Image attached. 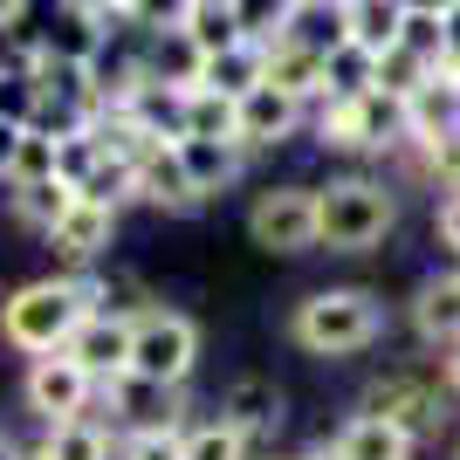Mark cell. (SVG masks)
Returning a JSON list of instances; mask_svg holds the SVG:
<instances>
[{
  "mask_svg": "<svg viewBox=\"0 0 460 460\" xmlns=\"http://www.w3.org/2000/svg\"><path fill=\"white\" fill-rule=\"evenodd\" d=\"M21 460H41V447H35V454H21Z\"/></svg>",
  "mask_w": 460,
  "mask_h": 460,
  "instance_id": "35",
  "label": "cell"
},
{
  "mask_svg": "<svg viewBox=\"0 0 460 460\" xmlns=\"http://www.w3.org/2000/svg\"><path fill=\"white\" fill-rule=\"evenodd\" d=\"M316 137L330 152H365V111H358V96L350 103H323L316 111Z\"/></svg>",
  "mask_w": 460,
  "mask_h": 460,
  "instance_id": "27",
  "label": "cell"
},
{
  "mask_svg": "<svg viewBox=\"0 0 460 460\" xmlns=\"http://www.w3.org/2000/svg\"><path fill=\"white\" fill-rule=\"evenodd\" d=\"M199 365V330L179 309H137L131 316V378L152 392H172Z\"/></svg>",
  "mask_w": 460,
  "mask_h": 460,
  "instance_id": "4",
  "label": "cell"
},
{
  "mask_svg": "<svg viewBox=\"0 0 460 460\" xmlns=\"http://www.w3.org/2000/svg\"><path fill=\"white\" fill-rule=\"evenodd\" d=\"M220 420L241 433V440H261L282 426V385L275 378H234L227 399H220Z\"/></svg>",
  "mask_w": 460,
  "mask_h": 460,
  "instance_id": "13",
  "label": "cell"
},
{
  "mask_svg": "<svg viewBox=\"0 0 460 460\" xmlns=\"http://www.w3.org/2000/svg\"><path fill=\"white\" fill-rule=\"evenodd\" d=\"M111 234H117V213H111V207H90V199H76V207L62 213V227L49 234V248H56L69 269H90L96 254L111 248Z\"/></svg>",
  "mask_w": 460,
  "mask_h": 460,
  "instance_id": "14",
  "label": "cell"
},
{
  "mask_svg": "<svg viewBox=\"0 0 460 460\" xmlns=\"http://www.w3.org/2000/svg\"><path fill=\"white\" fill-rule=\"evenodd\" d=\"M399 49H405V56H420L426 69H447V56L460 49V35H454V7H405V21H399Z\"/></svg>",
  "mask_w": 460,
  "mask_h": 460,
  "instance_id": "17",
  "label": "cell"
},
{
  "mask_svg": "<svg viewBox=\"0 0 460 460\" xmlns=\"http://www.w3.org/2000/svg\"><path fill=\"white\" fill-rule=\"evenodd\" d=\"M447 385H454V392H460V344L447 350Z\"/></svg>",
  "mask_w": 460,
  "mask_h": 460,
  "instance_id": "31",
  "label": "cell"
},
{
  "mask_svg": "<svg viewBox=\"0 0 460 460\" xmlns=\"http://www.w3.org/2000/svg\"><path fill=\"white\" fill-rule=\"evenodd\" d=\"M234 111H241L234 96L192 83V90L179 96V137H192V145H241V137H234Z\"/></svg>",
  "mask_w": 460,
  "mask_h": 460,
  "instance_id": "18",
  "label": "cell"
},
{
  "mask_svg": "<svg viewBox=\"0 0 460 460\" xmlns=\"http://www.w3.org/2000/svg\"><path fill=\"white\" fill-rule=\"evenodd\" d=\"M269 90H282L288 103H330L323 56L303 49V41H275V49H269Z\"/></svg>",
  "mask_w": 460,
  "mask_h": 460,
  "instance_id": "15",
  "label": "cell"
},
{
  "mask_svg": "<svg viewBox=\"0 0 460 460\" xmlns=\"http://www.w3.org/2000/svg\"><path fill=\"white\" fill-rule=\"evenodd\" d=\"M412 454H420V440L399 433V426H385V420H371V412H358L337 433V460H412Z\"/></svg>",
  "mask_w": 460,
  "mask_h": 460,
  "instance_id": "19",
  "label": "cell"
},
{
  "mask_svg": "<svg viewBox=\"0 0 460 460\" xmlns=\"http://www.w3.org/2000/svg\"><path fill=\"white\" fill-rule=\"evenodd\" d=\"M111 288L96 282V275H56V282H28L14 288L7 303H0V337L14 350H28V358H56V350H69V337H76L83 316H96Z\"/></svg>",
  "mask_w": 460,
  "mask_h": 460,
  "instance_id": "1",
  "label": "cell"
},
{
  "mask_svg": "<svg viewBox=\"0 0 460 460\" xmlns=\"http://www.w3.org/2000/svg\"><path fill=\"white\" fill-rule=\"evenodd\" d=\"M296 460H337V447H316V454H296Z\"/></svg>",
  "mask_w": 460,
  "mask_h": 460,
  "instance_id": "34",
  "label": "cell"
},
{
  "mask_svg": "<svg viewBox=\"0 0 460 460\" xmlns=\"http://www.w3.org/2000/svg\"><path fill=\"white\" fill-rule=\"evenodd\" d=\"M192 83L199 90H220V96H254L261 83H269V49L261 41H234L227 56H207V62H192Z\"/></svg>",
  "mask_w": 460,
  "mask_h": 460,
  "instance_id": "11",
  "label": "cell"
},
{
  "mask_svg": "<svg viewBox=\"0 0 460 460\" xmlns=\"http://www.w3.org/2000/svg\"><path fill=\"white\" fill-rule=\"evenodd\" d=\"M179 158H186V179H192V192L199 199H213L220 186H234L241 179V145H192V137H179Z\"/></svg>",
  "mask_w": 460,
  "mask_h": 460,
  "instance_id": "21",
  "label": "cell"
},
{
  "mask_svg": "<svg viewBox=\"0 0 460 460\" xmlns=\"http://www.w3.org/2000/svg\"><path fill=\"white\" fill-rule=\"evenodd\" d=\"M41 460H117V447L96 420H69L41 433Z\"/></svg>",
  "mask_w": 460,
  "mask_h": 460,
  "instance_id": "22",
  "label": "cell"
},
{
  "mask_svg": "<svg viewBox=\"0 0 460 460\" xmlns=\"http://www.w3.org/2000/svg\"><path fill=\"white\" fill-rule=\"evenodd\" d=\"M179 35H186L192 62L227 56L234 41H248V35H241V7H234V0H186V7H179Z\"/></svg>",
  "mask_w": 460,
  "mask_h": 460,
  "instance_id": "12",
  "label": "cell"
},
{
  "mask_svg": "<svg viewBox=\"0 0 460 460\" xmlns=\"http://www.w3.org/2000/svg\"><path fill=\"white\" fill-rule=\"evenodd\" d=\"M433 83V69H426L420 56H405V49H392V56H378V83L371 90L378 96H392V103H412V96Z\"/></svg>",
  "mask_w": 460,
  "mask_h": 460,
  "instance_id": "25",
  "label": "cell"
},
{
  "mask_svg": "<svg viewBox=\"0 0 460 460\" xmlns=\"http://www.w3.org/2000/svg\"><path fill=\"white\" fill-rule=\"evenodd\" d=\"M412 330H420L426 344H460V282L447 275V282H426L420 296H412Z\"/></svg>",
  "mask_w": 460,
  "mask_h": 460,
  "instance_id": "20",
  "label": "cell"
},
{
  "mask_svg": "<svg viewBox=\"0 0 460 460\" xmlns=\"http://www.w3.org/2000/svg\"><path fill=\"white\" fill-rule=\"evenodd\" d=\"M399 220V199L385 179H330L316 186V248L330 254H371Z\"/></svg>",
  "mask_w": 460,
  "mask_h": 460,
  "instance_id": "3",
  "label": "cell"
},
{
  "mask_svg": "<svg viewBox=\"0 0 460 460\" xmlns=\"http://www.w3.org/2000/svg\"><path fill=\"white\" fill-rule=\"evenodd\" d=\"M131 316H137V309H96V316H83L62 358H69V365H83L96 385L131 378Z\"/></svg>",
  "mask_w": 460,
  "mask_h": 460,
  "instance_id": "8",
  "label": "cell"
},
{
  "mask_svg": "<svg viewBox=\"0 0 460 460\" xmlns=\"http://www.w3.org/2000/svg\"><path fill=\"white\" fill-rule=\"evenodd\" d=\"M131 199H145V207H165V213H192V207H199V192H192V179H186V158H179V145H152V152L137 158Z\"/></svg>",
  "mask_w": 460,
  "mask_h": 460,
  "instance_id": "9",
  "label": "cell"
},
{
  "mask_svg": "<svg viewBox=\"0 0 460 460\" xmlns=\"http://www.w3.org/2000/svg\"><path fill=\"white\" fill-rule=\"evenodd\" d=\"M28 412H35L41 426H69V420H90V399H96V378L83 365H69V358H35L28 365Z\"/></svg>",
  "mask_w": 460,
  "mask_h": 460,
  "instance_id": "7",
  "label": "cell"
},
{
  "mask_svg": "<svg viewBox=\"0 0 460 460\" xmlns=\"http://www.w3.org/2000/svg\"><path fill=\"white\" fill-rule=\"evenodd\" d=\"M454 282H460V275H454Z\"/></svg>",
  "mask_w": 460,
  "mask_h": 460,
  "instance_id": "36",
  "label": "cell"
},
{
  "mask_svg": "<svg viewBox=\"0 0 460 460\" xmlns=\"http://www.w3.org/2000/svg\"><path fill=\"white\" fill-rule=\"evenodd\" d=\"M399 21H405V7L399 0H350L344 7V41L358 49V56H392L399 49Z\"/></svg>",
  "mask_w": 460,
  "mask_h": 460,
  "instance_id": "16",
  "label": "cell"
},
{
  "mask_svg": "<svg viewBox=\"0 0 460 460\" xmlns=\"http://www.w3.org/2000/svg\"><path fill=\"white\" fill-rule=\"evenodd\" d=\"M0 460H21V447H14V440H7V433H0Z\"/></svg>",
  "mask_w": 460,
  "mask_h": 460,
  "instance_id": "33",
  "label": "cell"
},
{
  "mask_svg": "<svg viewBox=\"0 0 460 460\" xmlns=\"http://www.w3.org/2000/svg\"><path fill=\"white\" fill-rule=\"evenodd\" d=\"M248 241L269 254L316 248V186H269L248 207Z\"/></svg>",
  "mask_w": 460,
  "mask_h": 460,
  "instance_id": "5",
  "label": "cell"
},
{
  "mask_svg": "<svg viewBox=\"0 0 460 460\" xmlns=\"http://www.w3.org/2000/svg\"><path fill=\"white\" fill-rule=\"evenodd\" d=\"M365 412L385 426H399V433H412V440H440L447 433V399L440 385L412 378V371H392V378H378L365 392Z\"/></svg>",
  "mask_w": 460,
  "mask_h": 460,
  "instance_id": "6",
  "label": "cell"
},
{
  "mask_svg": "<svg viewBox=\"0 0 460 460\" xmlns=\"http://www.w3.org/2000/svg\"><path fill=\"white\" fill-rule=\"evenodd\" d=\"M440 76H447V83H454V90H460V49H454V56H447V69H440Z\"/></svg>",
  "mask_w": 460,
  "mask_h": 460,
  "instance_id": "32",
  "label": "cell"
},
{
  "mask_svg": "<svg viewBox=\"0 0 460 460\" xmlns=\"http://www.w3.org/2000/svg\"><path fill=\"white\" fill-rule=\"evenodd\" d=\"M303 131V103H288L282 90H261L241 96V111H234V137H241V152H261V145H282V137Z\"/></svg>",
  "mask_w": 460,
  "mask_h": 460,
  "instance_id": "10",
  "label": "cell"
},
{
  "mask_svg": "<svg viewBox=\"0 0 460 460\" xmlns=\"http://www.w3.org/2000/svg\"><path fill=\"white\" fill-rule=\"evenodd\" d=\"M288 337L309 358H358V350H371L385 337V303L371 288H316L309 303H296Z\"/></svg>",
  "mask_w": 460,
  "mask_h": 460,
  "instance_id": "2",
  "label": "cell"
},
{
  "mask_svg": "<svg viewBox=\"0 0 460 460\" xmlns=\"http://www.w3.org/2000/svg\"><path fill=\"white\" fill-rule=\"evenodd\" d=\"M21 137H28V124H21L14 111H0V179L14 172V152H21Z\"/></svg>",
  "mask_w": 460,
  "mask_h": 460,
  "instance_id": "29",
  "label": "cell"
},
{
  "mask_svg": "<svg viewBox=\"0 0 460 460\" xmlns=\"http://www.w3.org/2000/svg\"><path fill=\"white\" fill-rule=\"evenodd\" d=\"M56 179V131H28L14 152V172H7V186L28 192V186H49Z\"/></svg>",
  "mask_w": 460,
  "mask_h": 460,
  "instance_id": "26",
  "label": "cell"
},
{
  "mask_svg": "<svg viewBox=\"0 0 460 460\" xmlns=\"http://www.w3.org/2000/svg\"><path fill=\"white\" fill-rule=\"evenodd\" d=\"M440 241L460 254V192H447V199H440Z\"/></svg>",
  "mask_w": 460,
  "mask_h": 460,
  "instance_id": "30",
  "label": "cell"
},
{
  "mask_svg": "<svg viewBox=\"0 0 460 460\" xmlns=\"http://www.w3.org/2000/svg\"><path fill=\"white\" fill-rule=\"evenodd\" d=\"M69 207H76V186H69V179H49V186L14 192V220H21V227H35V234H56Z\"/></svg>",
  "mask_w": 460,
  "mask_h": 460,
  "instance_id": "23",
  "label": "cell"
},
{
  "mask_svg": "<svg viewBox=\"0 0 460 460\" xmlns=\"http://www.w3.org/2000/svg\"><path fill=\"white\" fill-rule=\"evenodd\" d=\"M269 460H275V454H269Z\"/></svg>",
  "mask_w": 460,
  "mask_h": 460,
  "instance_id": "37",
  "label": "cell"
},
{
  "mask_svg": "<svg viewBox=\"0 0 460 460\" xmlns=\"http://www.w3.org/2000/svg\"><path fill=\"white\" fill-rule=\"evenodd\" d=\"M186 460H248V440H241L227 420L186 426Z\"/></svg>",
  "mask_w": 460,
  "mask_h": 460,
  "instance_id": "28",
  "label": "cell"
},
{
  "mask_svg": "<svg viewBox=\"0 0 460 460\" xmlns=\"http://www.w3.org/2000/svg\"><path fill=\"white\" fill-rule=\"evenodd\" d=\"M117 460H186V426H172V420L137 426V433L117 440Z\"/></svg>",
  "mask_w": 460,
  "mask_h": 460,
  "instance_id": "24",
  "label": "cell"
}]
</instances>
